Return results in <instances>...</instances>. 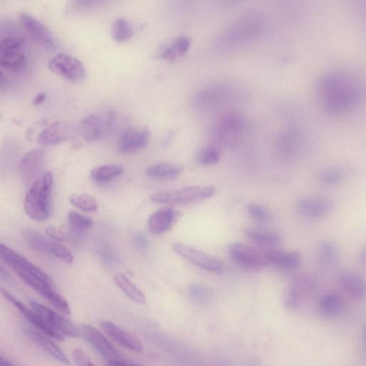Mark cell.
Segmentation results:
<instances>
[{
  "label": "cell",
  "mask_w": 366,
  "mask_h": 366,
  "mask_svg": "<svg viewBox=\"0 0 366 366\" xmlns=\"http://www.w3.org/2000/svg\"><path fill=\"white\" fill-rule=\"evenodd\" d=\"M316 290L313 280L306 276L297 277L287 290L284 302L289 309H297L303 303L306 295L313 294Z\"/></svg>",
  "instance_id": "12"
},
{
  "label": "cell",
  "mask_w": 366,
  "mask_h": 366,
  "mask_svg": "<svg viewBox=\"0 0 366 366\" xmlns=\"http://www.w3.org/2000/svg\"><path fill=\"white\" fill-rule=\"evenodd\" d=\"M364 339H365V343L366 345V327L365 328V332H364Z\"/></svg>",
  "instance_id": "49"
},
{
  "label": "cell",
  "mask_w": 366,
  "mask_h": 366,
  "mask_svg": "<svg viewBox=\"0 0 366 366\" xmlns=\"http://www.w3.org/2000/svg\"><path fill=\"white\" fill-rule=\"evenodd\" d=\"M230 93L226 86L208 87L197 93L194 103L201 111H210L224 104L230 98Z\"/></svg>",
  "instance_id": "14"
},
{
  "label": "cell",
  "mask_w": 366,
  "mask_h": 366,
  "mask_svg": "<svg viewBox=\"0 0 366 366\" xmlns=\"http://www.w3.org/2000/svg\"><path fill=\"white\" fill-rule=\"evenodd\" d=\"M344 170L338 168H327L318 173L317 179L322 185L335 187L339 185L346 178Z\"/></svg>",
  "instance_id": "35"
},
{
  "label": "cell",
  "mask_w": 366,
  "mask_h": 366,
  "mask_svg": "<svg viewBox=\"0 0 366 366\" xmlns=\"http://www.w3.org/2000/svg\"><path fill=\"white\" fill-rule=\"evenodd\" d=\"M116 117L114 112L90 115L80 123L78 132L88 142L100 141L111 133Z\"/></svg>",
  "instance_id": "4"
},
{
  "label": "cell",
  "mask_w": 366,
  "mask_h": 366,
  "mask_svg": "<svg viewBox=\"0 0 366 366\" xmlns=\"http://www.w3.org/2000/svg\"><path fill=\"white\" fill-rule=\"evenodd\" d=\"M25 334L32 340L36 346H39L42 350L47 353L50 356L62 364L68 365L69 361L65 354L61 349L53 342L50 337L40 332L36 328H26Z\"/></svg>",
  "instance_id": "19"
},
{
  "label": "cell",
  "mask_w": 366,
  "mask_h": 366,
  "mask_svg": "<svg viewBox=\"0 0 366 366\" xmlns=\"http://www.w3.org/2000/svg\"><path fill=\"white\" fill-rule=\"evenodd\" d=\"M25 39L22 36H9L0 43V50L22 48L25 44Z\"/></svg>",
  "instance_id": "41"
},
{
  "label": "cell",
  "mask_w": 366,
  "mask_h": 366,
  "mask_svg": "<svg viewBox=\"0 0 366 366\" xmlns=\"http://www.w3.org/2000/svg\"><path fill=\"white\" fill-rule=\"evenodd\" d=\"M222 153L215 146L210 145L200 151L196 156L197 163L203 165H213L219 162Z\"/></svg>",
  "instance_id": "38"
},
{
  "label": "cell",
  "mask_w": 366,
  "mask_h": 366,
  "mask_svg": "<svg viewBox=\"0 0 366 366\" xmlns=\"http://www.w3.org/2000/svg\"><path fill=\"white\" fill-rule=\"evenodd\" d=\"M136 243L142 248H147L149 245V242L147 238L141 234H136L135 236Z\"/></svg>",
  "instance_id": "46"
},
{
  "label": "cell",
  "mask_w": 366,
  "mask_h": 366,
  "mask_svg": "<svg viewBox=\"0 0 366 366\" xmlns=\"http://www.w3.org/2000/svg\"><path fill=\"white\" fill-rule=\"evenodd\" d=\"M107 366H140L137 364L126 361L123 359L107 362Z\"/></svg>",
  "instance_id": "45"
},
{
  "label": "cell",
  "mask_w": 366,
  "mask_h": 366,
  "mask_svg": "<svg viewBox=\"0 0 366 366\" xmlns=\"http://www.w3.org/2000/svg\"><path fill=\"white\" fill-rule=\"evenodd\" d=\"M45 162L44 152L41 149L32 150L26 154L21 159L19 169L22 179L26 183H32L39 176L43 170Z\"/></svg>",
  "instance_id": "15"
},
{
  "label": "cell",
  "mask_w": 366,
  "mask_h": 366,
  "mask_svg": "<svg viewBox=\"0 0 366 366\" xmlns=\"http://www.w3.org/2000/svg\"><path fill=\"white\" fill-rule=\"evenodd\" d=\"M67 223L72 231L78 233L87 231L94 226L93 219L75 210L68 213Z\"/></svg>",
  "instance_id": "34"
},
{
  "label": "cell",
  "mask_w": 366,
  "mask_h": 366,
  "mask_svg": "<svg viewBox=\"0 0 366 366\" xmlns=\"http://www.w3.org/2000/svg\"><path fill=\"white\" fill-rule=\"evenodd\" d=\"M244 128L242 117L236 113H228L216 122L214 130V138L223 144H232L240 137Z\"/></svg>",
  "instance_id": "6"
},
{
  "label": "cell",
  "mask_w": 366,
  "mask_h": 366,
  "mask_svg": "<svg viewBox=\"0 0 366 366\" xmlns=\"http://www.w3.org/2000/svg\"><path fill=\"white\" fill-rule=\"evenodd\" d=\"M357 259L360 265L366 268V243L359 249Z\"/></svg>",
  "instance_id": "44"
},
{
  "label": "cell",
  "mask_w": 366,
  "mask_h": 366,
  "mask_svg": "<svg viewBox=\"0 0 366 366\" xmlns=\"http://www.w3.org/2000/svg\"><path fill=\"white\" fill-rule=\"evenodd\" d=\"M172 247L173 250L182 258L206 271L219 273L224 269V264L222 262L205 252L182 243H175Z\"/></svg>",
  "instance_id": "10"
},
{
  "label": "cell",
  "mask_w": 366,
  "mask_h": 366,
  "mask_svg": "<svg viewBox=\"0 0 366 366\" xmlns=\"http://www.w3.org/2000/svg\"><path fill=\"white\" fill-rule=\"evenodd\" d=\"M229 254L235 263L246 269H261L270 265L266 252L246 244H232Z\"/></svg>",
  "instance_id": "7"
},
{
  "label": "cell",
  "mask_w": 366,
  "mask_h": 366,
  "mask_svg": "<svg viewBox=\"0 0 366 366\" xmlns=\"http://www.w3.org/2000/svg\"><path fill=\"white\" fill-rule=\"evenodd\" d=\"M246 238L252 243L261 247L271 248L281 242V237L276 233L262 229H248Z\"/></svg>",
  "instance_id": "29"
},
{
  "label": "cell",
  "mask_w": 366,
  "mask_h": 366,
  "mask_svg": "<svg viewBox=\"0 0 366 366\" xmlns=\"http://www.w3.org/2000/svg\"><path fill=\"white\" fill-rule=\"evenodd\" d=\"M21 234L26 243L34 250L43 254L53 253L54 242L50 241L39 231L25 228L22 230Z\"/></svg>",
  "instance_id": "26"
},
{
  "label": "cell",
  "mask_w": 366,
  "mask_h": 366,
  "mask_svg": "<svg viewBox=\"0 0 366 366\" xmlns=\"http://www.w3.org/2000/svg\"><path fill=\"white\" fill-rule=\"evenodd\" d=\"M29 304L47 325L53 339L63 341L65 338H77L81 335L80 328L63 316L38 302Z\"/></svg>",
  "instance_id": "2"
},
{
  "label": "cell",
  "mask_w": 366,
  "mask_h": 366,
  "mask_svg": "<svg viewBox=\"0 0 366 366\" xmlns=\"http://www.w3.org/2000/svg\"><path fill=\"white\" fill-rule=\"evenodd\" d=\"M46 98V93H39L34 97V99L32 100V104L34 105H39L45 101Z\"/></svg>",
  "instance_id": "47"
},
{
  "label": "cell",
  "mask_w": 366,
  "mask_h": 366,
  "mask_svg": "<svg viewBox=\"0 0 366 366\" xmlns=\"http://www.w3.org/2000/svg\"><path fill=\"white\" fill-rule=\"evenodd\" d=\"M292 135H284L278 142V151L281 158L290 160L297 157L300 151L298 140Z\"/></svg>",
  "instance_id": "33"
},
{
  "label": "cell",
  "mask_w": 366,
  "mask_h": 366,
  "mask_svg": "<svg viewBox=\"0 0 366 366\" xmlns=\"http://www.w3.org/2000/svg\"><path fill=\"white\" fill-rule=\"evenodd\" d=\"M26 65V56L22 48L0 50V65L13 72L21 71Z\"/></svg>",
  "instance_id": "28"
},
{
  "label": "cell",
  "mask_w": 366,
  "mask_h": 366,
  "mask_svg": "<svg viewBox=\"0 0 366 366\" xmlns=\"http://www.w3.org/2000/svg\"><path fill=\"white\" fill-rule=\"evenodd\" d=\"M54 177L50 171L33 183L26 194L24 208L26 213L36 222L47 219L50 213V197Z\"/></svg>",
  "instance_id": "1"
},
{
  "label": "cell",
  "mask_w": 366,
  "mask_h": 366,
  "mask_svg": "<svg viewBox=\"0 0 366 366\" xmlns=\"http://www.w3.org/2000/svg\"><path fill=\"white\" fill-rule=\"evenodd\" d=\"M317 259L319 264L327 269L335 267L340 259V252L335 243L325 240L318 246Z\"/></svg>",
  "instance_id": "25"
},
{
  "label": "cell",
  "mask_w": 366,
  "mask_h": 366,
  "mask_svg": "<svg viewBox=\"0 0 366 366\" xmlns=\"http://www.w3.org/2000/svg\"><path fill=\"white\" fill-rule=\"evenodd\" d=\"M69 201L72 205L87 212H95L98 208L96 200L86 194H74L69 198Z\"/></svg>",
  "instance_id": "37"
},
{
  "label": "cell",
  "mask_w": 366,
  "mask_h": 366,
  "mask_svg": "<svg viewBox=\"0 0 366 366\" xmlns=\"http://www.w3.org/2000/svg\"><path fill=\"white\" fill-rule=\"evenodd\" d=\"M114 280L123 294L130 300L140 304L145 303L146 297L144 292L125 275L116 274Z\"/></svg>",
  "instance_id": "30"
},
{
  "label": "cell",
  "mask_w": 366,
  "mask_h": 366,
  "mask_svg": "<svg viewBox=\"0 0 366 366\" xmlns=\"http://www.w3.org/2000/svg\"><path fill=\"white\" fill-rule=\"evenodd\" d=\"M46 233L49 237L55 241L62 242L66 239V236L63 232H62L60 229L50 226L46 229Z\"/></svg>",
  "instance_id": "43"
},
{
  "label": "cell",
  "mask_w": 366,
  "mask_h": 366,
  "mask_svg": "<svg viewBox=\"0 0 366 366\" xmlns=\"http://www.w3.org/2000/svg\"><path fill=\"white\" fill-rule=\"evenodd\" d=\"M151 133L148 129H130L121 136L118 143L119 151L123 154H131L142 150L150 142Z\"/></svg>",
  "instance_id": "16"
},
{
  "label": "cell",
  "mask_w": 366,
  "mask_h": 366,
  "mask_svg": "<svg viewBox=\"0 0 366 366\" xmlns=\"http://www.w3.org/2000/svg\"><path fill=\"white\" fill-rule=\"evenodd\" d=\"M179 165L161 163L151 165L146 169V174L149 177L158 179H173L178 177L182 172Z\"/></svg>",
  "instance_id": "31"
},
{
  "label": "cell",
  "mask_w": 366,
  "mask_h": 366,
  "mask_svg": "<svg viewBox=\"0 0 366 366\" xmlns=\"http://www.w3.org/2000/svg\"><path fill=\"white\" fill-rule=\"evenodd\" d=\"M339 283L352 298L362 299L366 297V282L359 274L346 271L341 274Z\"/></svg>",
  "instance_id": "23"
},
{
  "label": "cell",
  "mask_w": 366,
  "mask_h": 366,
  "mask_svg": "<svg viewBox=\"0 0 366 366\" xmlns=\"http://www.w3.org/2000/svg\"><path fill=\"white\" fill-rule=\"evenodd\" d=\"M48 67L55 74L69 81H81L86 76V69L83 63L76 57L66 54H58L50 59Z\"/></svg>",
  "instance_id": "9"
},
{
  "label": "cell",
  "mask_w": 366,
  "mask_h": 366,
  "mask_svg": "<svg viewBox=\"0 0 366 366\" xmlns=\"http://www.w3.org/2000/svg\"><path fill=\"white\" fill-rule=\"evenodd\" d=\"M324 97L329 107L341 109L350 103L353 98V90L344 79L332 76L325 80L323 86Z\"/></svg>",
  "instance_id": "5"
},
{
  "label": "cell",
  "mask_w": 366,
  "mask_h": 366,
  "mask_svg": "<svg viewBox=\"0 0 366 366\" xmlns=\"http://www.w3.org/2000/svg\"><path fill=\"white\" fill-rule=\"evenodd\" d=\"M191 40L188 36H181L171 44L165 47L159 53V57L167 61H172L184 56L189 50Z\"/></svg>",
  "instance_id": "27"
},
{
  "label": "cell",
  "mask_w": 366,
  "mask_h": 366,
  "mask_svg": "<svg viewBox=\"0 0 366 366\" xmlns=\"http://www.w3.org/2000/svg\"><path fill=\"white\" fill-rule=\"evenodd\" d=\"M20 20L22 27L36 42L50 50L56 48L55 36L41 22L26 13L20 15Z\"/></svg>",
  "instance_id": "11"
},
{
  "label": "cell",
  "mask_w": 366,
  "mask_h": 366,
  "mask_svg": "<svg viewBox=\"0 0 366 366\" xmlns=\"http://www.w3.org/2000/svg\"><path fill=\"white\" fill-rule=\"evenodd\" d=\"M262 20L256 17H247L231 27L226 36L232 43L244 42L258 34L262 30Z\"/></svg>",
  "instance_id": "17"
},
{
  "label": "cell",
  "mask_w": 366,
  "mask_h": 366,
  "mask_svg": "<svg viewBox=\"0 0 366 366\" xmlns=\"http://www.w3.org/2000/svg\"><path fill=\"white\" fill-rule=\"evenodd\" d=\"M124 168L116 164H107L94 168L90 173L91 179L97 183H105L121 176Z\"/></svg>",
  "instance_id": "32"
},
{
  "label": "cell",
  "mask_w": 366,
  "mask_h": 366,
  "mask_svg": "<svg viewBox=\"0 0 366 366\" xmlns=\"http://www.w3.org/2000/svg\"><path fill=\"white\" fill-rule=\"evenodd\" d=\"M134 34L131 24L124 18L117 19L113 26L112 35L115 41L124 43L130 40Z\"/></svg>",
  "instance_id": "36"
},
{
  "label": "cell",
  "mask_w": 366,
  "mask_h": 366,
  "mask_svg": "<svg viewBox=\"0 0 366 366\" xmlns=\"http://www.w3.org/2000/svg\"><path fill=\"white\" fill-rule=\"evenodd\" d=\"M73 133L72 127L64 122H56L45 128L39 135L38 141L44 145H53L70 139Z\"/></svg>",
  "instance_id": "20"
},
{
  "label": "cell",
  "mask_w": 366,
  "mask_h": 366,
  "mask_svg": "<svg viewBox=\"0 0 366 366\" xmlns=\"http://www.w3.org/2000/svg\"><path fill=\"white\" fill-rule=\"evenodd\" d=\"M100 326L106 334L118 344L135 352L142 351V342L116 323L111 321H102Z\"/></svg>",
  "instance_id": "18"
},
{
  "label": "cell",
  "mask_w": 366,
  "mask_h": 366,
  "mask_svg": "<svg viewBox=\"0 0 366 366\" xmlns=\"http://www.w3.org/2000/svg\"><path fill=\"white\" fill-rule=\"evenodd\" d=\"M52 251L57 258L67 264H72L74 260L72 252L64 245L58 242L53 243Z\"/></svg>",
  "instance_id": "40"
},
{
  "label": "cell",
  "mask_w": 366,
  "mask_h": 366,
  "mask_svg": "<svg viewBox=\"0 0 366 366\" xmlns=\"http://www.w3.org/2000/svg\"><path fill=\"white\" fill-rule=\"evenodd\" d=\"M0 366H15L7 358H4V355L0 358Z\"/></svg>",
  "instance_id": "48"
},
{
  "label": "cell",
  "mask_w": 366,
  "mask_h": 366,
  "mask_svg": "<svg viewBox=\"0 0 366 366\" xmlns=\"http://www.w3.org/2000/svg\"><path fill=\"white\" fill-rule=\"evenodd\" d=\"M266 252L270 265H274L285 269H294L301 264V256L296 251H285L275 249Z\"/></svg>",
  "instance_id": "22"
},
{
  "label": "cell",
  "mask_w": 366,
  "mask_h": 366,
  "mask_svg": "<svg viewBox=\"0 0 366 366\" xmlns=\"http://www.w3.org/2000/svg\"><path fill=\"white\" fill-rule=\"evenodd\" d=\"M215 192V189L212 187L195 186L157 193L151 199L156 203L188 204L208 199Z\"/></svg>",
  "instance_id": "3"
},
{
  "label": "cell",
  "mask_w": 366,
  "mask_h": 366,
  "mask_svg": "<svg viewBox=\"0 0 366 366\" xmlns=\"http://www.w3.org/2000/svg\"><path fill=\"white\" fill-rule=\"evenodd\" d=\"M248 212L254 222L265 224L271 221V215L264 206L259 204H251L248 207Z\"/></svg>",
  "instance_id": "39"
},
{
  "label": "cell",
  "mask_w": 366,
  "mask_h": 366,
  "mask_svg": "<svg viewBox=\"0 0 366 366\" xmlns=\"http://www.w3.org/2000/svg\"><path fill=\"white\" fill-rule=\"evenodd\" d=\"M72 357L78 366H95L88 356L81 349L74 350L72 353Z\"/></svg>",
  "instance_id": "42"
},
{
  "label": "cell",
  "mask_w": 366,
  "mask_h": 366,
  "mask_svg": "<svg viewBox=\"0 0 366 366\" xmlns=\"http://www.w3.org/2000/svg\"><path fill=\"white\" fill-rule=\"evenodd\" d=\"M345 301L344 298L336 292H327L320 300L318 309L320 313L327 318H332L340 315L344 311Z\"/></svg>",
  "instance_id": "24"
},
{
  "label": "cell",
  "mask_w": 366,
  "mask_h": 366,
  "mask_svg": "<svg viewBox=\"0 0 366 366\" xmlns=\"http://www.w3.org/2000/svg\"><path fill=\"white\" fill-rule=\"evenodd\" d=\"M299 212L310 219H320L330 215L334 204L330 199L321 196H308L299 199L297 203Z\"/></svg>",
  "instance_id": "13"
},
{
  "label": "cell",
  "mask_w": 366,
  "mask_h": 366,
  "mask_svg": "<svg viewBox=\"0 0 366 366\" xmlns=\"http://www.w3.org/2000/svg\"><path fill=\"white\" fill-rule=\"evenodd\" d=\"M172 208H162L153 213L149 219L150 231L155 235L162 234L171 229L177 217Z\"/></svg>",
  "instance_id": "21"
},
{
  "label": "cell",
  "mask_w": 366,
  "mask_h": 366,
  "mask_svg": "<svg viewBox=\"0 0 366 366\" xmlns=\"http://www.w3.org/2000/svg\"><path fill=\"white\" fill-rule=\"evenodd\" d=\"M79 328L81 336L99 353L107 362L123 359L119 351H117L113 344L109 342L97 328L88 324H83Z\"/></svg>",
  "instance_id": "8"
}]
</instances>
